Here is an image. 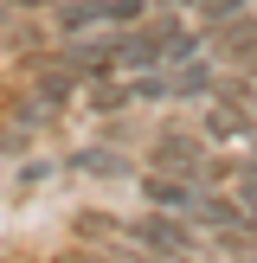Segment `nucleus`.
Masks as SVG:
<instances>
[{"label": "nucleus", "mask_w": 257, "mask_h": 263, "mask_svg": "<svg viewBox=\"0 0 257 263\" xmlns=\"http://www.w3.org/2000/svg\"><path fill=\"white\" fill-rule=\"evenodd\" d=\"M13 122H20L26 135H32L39 122H51V103H45V97H39V90H32V97H20V109H13Z\"/></svg>", "instance_id": "13"}, {"label": "nucleus", "mask_w": 257, "mask_h": 263, "mask_svg": "<svg viewBox=\"0 0 257 263\" xmlns=\"http://www.w3.org/2000/svg\"><path fill=\"white\" fill-rule=\"evenodd\" d=\"M103 0H58V32H97Z\"/></svg>", "instance_id": "10"}, {"label": "nucleus", "mask_w": 257, "mask_h": 263, "mask_svg": "<svg viewBox=\"0 0 257 263\" xmlns=\"http://www.w3.org/2000/svg\"><path fill=\"white\" fill-rule=\"evenodd\" d=\"M251 90H257V77H251Z\"/></svg>", "instance_id": "14"}, {"label": "nucleus", "mask_w": 257, "mask_h": 263, "mask_svg": "<svg viewBox=\"0 0 257 263\" xmlns=\"http://www.w3.org/2000/svg\"><path fill=\"white\" fill-rule=\"evenodd\" d=\"M32 90H39L45 103H71L77 90H84V77L64 71V64H45V71H32Z\"/></svg>", "instance_id": "9"}, {"label": "nucleus", "mask_w": 257, "mask_h": 263, "mask_svg": "<svg viewBox=\"0 0 257 263\" xmlns=\"http://www.w3.org/2000/svg\"><path fill=\"white\" fill-rule=\"evenodd\" d=\"M71 231H77V238H97V244H128L122 225H116V218H103V212H77Z\"/></svg>", "instance_id": "11"}, {"label": "nucleus", "mask_w": 257, "mask_h": 263, "mask_svg": "<svg viewBox=\"0 0 257 263\" xmlns=\"http://www.w3.org/2000/svg\"><path fill=\"white\" fill-rule=\"evenodd\" d=\"M122 238L141 244V251H154V257H193L206 244L199 231H193V218H180V212H141V218L122 225Z\"/></svg>", "instance_id": "1"}, {"label": "nucleus", "mask_w": 257, "mask_h": 263, "mask_svg": "<svg viewBox=\"0 0 257 263\" xmlns=\"http://www.w3.org/2000/svg\"><path fill=\"white\" fill-rule=\"evenodd\" d=\"M148 167L154 174H206V135L193 128H161L148 141Z\"/></svg>", "instance_id": "2"}, {"label": "nucleus", "mask_w": 257, "mask_h": 263, "mask_svg": "<svg viewBox=\"0 0 257 263\" xmlns=\"http://www.w3.org/2000/svg\"><path fill=\"white\" fill-rule=\"evenodd\" d=\"M161 71H167V103H206L218 90V71L206 64V51H193L180 64H161Z\"/></svg>", "instance_id": "5"}, {"label": "nucleus", "mask_w": 257, "mask_h": 263, "mask_svg": "<svg viewBox=\"0 0 257 263\" xmlns=\"http://www.w3.org/2000/svg\"><path fill=\"white\" fill-rule=\"evenodd\" d=\"M193 218H199L206 231H218V225H244V205H238V193H199Z\"/></svg>", "instance_id": "8"}, {"label": "nucleus", "mask_w": 257, "mask_h": 263, "mask_svg": "<svg viewBox=\"0 0 257 263\" xmlns=\"http://www.w3.org/2000/svg\"><path fill=\"white\" fill-rule=\"evenodd\" d=\"M64 167L71 174H97V180H128V161L109 148H77V154H64Z\"/></svg>", "instance_id": "7"}, {"label": "nucleus", "mask_w": 257, "mask_h": 263, "mask_svg": "<svg viewBox=\"0 0 257 263\" xmlns=\"http://www.w3.org/2000/svg\"><path fill=\"white\" fill-rule=\"evenodd\" d=\"M251 135H257V128H251Z\"/></svg>", "instance_id": "15"}, {"label": "nucleus", "mask_w": 257, "mask_h": 263, "mask_svg": "<svg viewBox=\"0 0 257 263\" xmlns=\"http://www.w3.org/2000/svg\"><path fill=\"white\" fill-rule=\"evenodd\" d=\"M141 199L154 205V212H180L193 218V205H199V174H141Z\"/></svg>", "instance_id": "4"}, {"label": "nucleus", "mask_w": 257, "mask_h": 263, "mask_svg": "<svg viewBox=\"0 0 257 263\" xmlns=\"http://www.w3.org/2000/svg\"><path fill=\"white\" fill-rule=\"evenodd\" d=\"M212 97H218V90H212ZM251 128L257 122H251V109H244V90H225V97L206 109V128H199V135L206 141H244Z\"/></svg>", "instance_id": "6"}, {"label": "nucleus", "mask_w": 257, "mask_h": 263, "mask_svg": "<svg viewBox=\"0 0 257 263\" xmlns=\"http://www.w3.org/2000/svg\"><path fill=\"white\" fill-rule=\"evenodd\" d=\"M231 193H238L244 218L257 225V161H238V167H231Z\"/></svg>", "instance_id": "12"}, {"label": "nucleus", "mask_w": 257, "mask_h": 263, "mask_svg": "<svg viewBox=\"0 0 257 263\" xmlns=\"http://www.w3.org/2000/svg\"><path fill=\"white\" fill-rule=\"evenodd\" d=\"M58 64L64 71H77L90 84V77H109L116 71V45H109V32H64V45H58Z\"/></svg>", "instance_id": "3"}]
</instances>
